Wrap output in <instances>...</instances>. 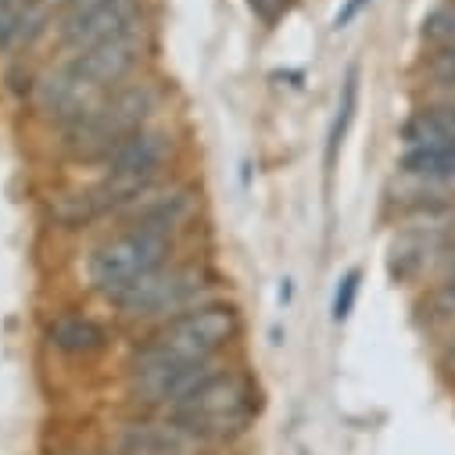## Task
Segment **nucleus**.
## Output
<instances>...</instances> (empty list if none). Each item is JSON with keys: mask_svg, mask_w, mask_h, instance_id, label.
Returning <instances> with one entry per match:
<instances>
[{"mask_svg": "<svg viewBox=\"0 0 455 455\" xmlns=\"http://www.w3.org/2000/svg\"><path fill=\"white\" fill-rule=\"evenodd\" d=\"M222 294V276L212 259L204 255H176L162 269H155L148 280H140L130 294H123L111 312L130 330H155L212 298Z\"/></svg>", "mask_w": 455, "mask_h": 455, "instance_id": "20e7f679", "label": "nucleus"}, {"mask_svg": "<svg viewBox=\"0 0 455 455\" xmlns=\"http://www.w3.org/2000/svg\"><path fill=\"white\" fill-rule=\"evenodd\" d=\"M398 144L409 148H451L455 144V97L416 93L412 108L398 123Z\"/></svg>", "mask_w": 455, "mask_h": 455, "instance_id": "1a4fd4ad", "label": "nucleus"}, {"mask_svg": "<svg viewBox=\"0 0 455 455\" xmlns=\"http://www.w3.org/2000/svg\"><path fill=\"white\" fill-rule=\"evenodd\" d=\"M183 255V244L148 230L140 222H116L83 259V280L86 291L100 301L116 305L123 294H130L140 280H148L155 269Z\"/></svg>", "mask_w": 455, "mask_h": 455, "instance_id": "39448f33", "label": "nucleus"}, {"mask_svg": "<svg viewBox=\"0 0 455 455\" xmlns=\"http://www.w3.org/2000/svg\"><path fill=\"white\" fill-rule=\"evenodd\" d=\"M244 337V312L234 298H212L155 330H148L126 366H197L226 359Z\"/></svg>", "mask_w": 455, "mask_h": 455, "instance_id": "f03ea898", "label": "nucleus"}, {"mask_svg": "<svg viewBox=\"0 0 455 455\" xmlns=\"http://www.w3.org/2000/svg\"><path fill=\"white\" fill-rule=\"evenodd\" d=\"M259 405H262L259 380L244 366L226 359L208 380H201L165 416H172L204 451H219L248 437L259 416Z\"/></svg>", "mask_w": 455, "mask_h": 455, "instance_id": "7ed1b4c3", "label": "nucleus"}, {"mask_svg": "<svg viewBox=\"0 0 455 455\" xmlns=\"http://www.w3.org/2000/svg\"><path fill=\"white\" fill-rule=\"evenodd\" d=\"M359 291H363V269H359V266H352L345 276L337 280V291H333V305H330V312H333V323H345V319L355 312Z\"/></svg>", "mask_w": 455, "mask_h": 455, "instance_id": "dca6fc26", "label": "nucleus"}, {"mask_svg": "<svg viewBox=\"0 0 455 455\" xmlns=\"http://www.w3.org/2000/svg\"><path fill=\"white\" fill-rule=\"evenodd\" d=\"M111 455H212V451H204L172 416L140 412L116 430Z\"/></svg>", "mask_w": 455, "mask_h": 455, "instance_id": "6e6552de", "label": "nucleus"}, {"mask_svg": "<svg viewBox=\"0 0 455 455\" xmlns=\"http://www.w3.org/2000/svg\"><path fill=\"white\" fill-rule=\"evenodd\" d=\"M248 4H251V12H255V15H262L266 22H273V19L287 8V0H248Z\"/></svg>", "mask_w": 455, "mask_h": 455, "instance_id": "6ab92c4d", "label": "nucleus"}, {"mask_svg": "<svg viewBox=\"0 0 455 455\" xmlns=\"http://www.w3.org/2000/svg\"><path fill=\"white\" fill-rule=\"evenodd\" d=\"M51 4H54V12H58V8H65V4H72V0H51Z\"/></svg>", "mask_w": 455, "mask_h": 455, "instance_id": "aec40b11", "label": "nucleus"}, {"mask_svg": "<svg viewBox=\"0 0 455 455\" xmlns=\"http://www.w3.org/2000/svg\"><path fill=\"white\" fill-rule=\"evenodd\" d=\"M416 36H419L423 51L455 47V0H437L434 8H427V15L419 19Z\"/></svg>", "mask_w": 455, "mask_h": 455, "instance_id": "2eb2a0df", "label": "nucleus"}, {"mask_svg": "<svg viewBox=\"0 0 455 455\" xmlns=\"http://www.w3.org/2000/svg\"><path fill=\"white\" fill-rule=\"evenodd\" d=\"M201 212H204L201 187L190 183V180H172L169 176L165 183L144 190L119 222H140V226H148V230H155V234L183 244L197 230Z\"/></svg>", "mask_w": 455, "mask_h": 455, "instance_id": "0eeeda50", "label": "nucleus"}, {"mask_svg": "<svg viewBox=\"0 0 455 455\" xmlns=\"http://www.w3.org/2000/svg\"><path fill=\"white\" fill-rule=\"evenodd\" d=\"M412 319L434 345H441V340L455 330V273H448V276L434 280L430 287L416 291Z\"/></svg>", "mask_w": 455, "mask_h": 455, "instance_id": "9b49d317", "label": "nucleus"}, {"mask_svg": "<svg viewBox=\"0 0 455 455\" xmlns=\"http://www.w3.org/2000/svg\"><path fill=\"white\" fill-rule=\"evenodd\" d=\"M412 79L419 86V93H441V97H455V47H441V51H423L412 61Z\"/></svg>", "mask_w": 455, "mask_h": 455, "instance_id": "ddd939ff", "label": "nucleus"}, {"mask_svg": "<svg viewBox=\"0 0 455 455\" xmlns=\"http://www.w3.org/2000/svg\"><path fill=\"white\" fill-rule=\"evenodd\" d=\"M212 455H215V451H212Z\"/></svg>", "mask_w": 455, "mask_h": 455, "instance_id": "412c9836", "label": "nucleus"}, {"mask_svg": "<svg viewBox=\"0 0 455 455\" xmlns=\"http://www.w3.org/2000/svg\"><path fill=\"white\" fill-rule=\"evenodd\" d=\"M169 104V90L165 83H158L155 76H137L116 90L100 93L79 119H72L68 126L58 130V148L68 162L76 165H93L116 148L119 140H126L130 133L162 123Z\"/></svg>", "mask_w": 455, "mask_h": 455, "instance_id": "f257e3e1", "label": "nucleus"}, {"mask_svg": "<svg viewBox=\"0 0 455 455\" xmlns=\"http://www.w3.org/2000/svg\"><path fill=\"white\" fill-rule=\"evenodd\" d=\"M355 111H359V65H352L345 72V83H340V97H337V111H333V123L326 133V169H333L340 144H345L352 123H355Z\"/></svg>", "mask_w": 455, "mask_h": 455, "instance_id": "4468645a", "label": "nucleus"}, {"mask_svg": "<svg viewBox=\"0 0 455 455\" xmlns=\"http://www.w3.org/2000/svg\"><path fill=\"white\" fill-rule=\"evenodd\" d=\"M398 176L455 190V144L451 148H409L395 162Z\"/></svg>", "mask_w": 455, "mask_h": 455, "instance_id": "f8f14e48", "label": "nucleus"}, {"mask_svg": "<svg viewBox=\"0 0 455 455\" xmlns=\"http://www.w3.org/2000/svg\"><path fill=\"white\" fill-rule=\"evenodd\" d=\"M437 373L455 387V330L437 345Z\"/></svg>", "mask_w": 455, "mask_h": 455, "instance_id": "f3484780", "label": "nucleus"}, {"mask_svg": "<svg viewBox=\"0 0 455 455\" xmlns=\"http://www.w3.org/2000/svg\"><path fill=\"white\" fill-rule=\"evenodd\" d=\"M47 345L51 352L65 355V359H97L100 352H108L111 333L100 319L86 315V312H61L47 323Z\"/></svg>", "mask_w": 455, "mask_h": 455, "instance_id": "9d476101", "label": "nucleus"}, {"mask_svg": "<svg viewBox=\"0 0 455 455\" xmlns=\"http://www.w3.org/2000/svg\"><path fill=\"white\" fill-rule=\"evenodd\" d=\"M155 51V19L123 29L116 36H108L93 47H83L76 54H65L68 68L100 97L108 90H116L137 76H144V65Z\"/></svg>", "mask_w": 455, "mask_h": 455, "instance_id": "423d86ee", "label": "nucleus"}, {"mask_svg": "<svg viewBox=\"0 0 455 455\" xmlns=\"http://www.w3.org/2000/svg\"><path fill=\"white\" fill-rule=\"evenodd\" d=\"M451 273H455V269H451Z\"/></svg>", "mask_w": 455, "mask_h": 455, "instance_id": "4be33fe9", "label": "nucleus"}, {"mask_svg": "<svg viewBox=\"0 0 455 455\" xmlns=\"http://www.w3.org/2000/svg\"><path fill=\"white\" fill-rule=\"evenodd\" d=\"M370 4H373V0H345V4L337 8V15H333V29H348Z\"/></svg>", "mask_w": 455, "mask_h": 455, "instance_id": "a211bd4d", "label": "nucleus"}]
</instances>
